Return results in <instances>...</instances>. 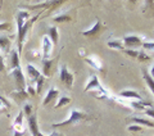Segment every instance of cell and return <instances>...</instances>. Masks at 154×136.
<instances>
[{"label":"cell","mask_w":154,"mask_h":136,"mask_svg":"<svg viewBox=\"0 0 154 136\" xmlns=\"http://www.w3.org/2000/svg\"><path fill=\"white\" fill-rule=\"evenodd\" d=\"M99 30H100V22L98 21V22H95L94 25L91 26L90 30L82 31V35L86 36V37H94V36H96V33L99 32Z\"/></svg>","instance_id":"14"},{"label":"cell","mask_w":154,"mask_h":136,"mask_svg":"<svg viewBox=\"0 0 154 136\" xmlns=\"http://www.w3.org/2000/svg\"><path fill=\"white\" fill-rule=\"evenodd\" d=\"M50 136H64V135H62V134H59V132H51Z\"/></svg>","instance_id":"37"},{"label":"cell","mask_w":154,"mask_h":136,"mask_svg":"<svg viewBox=\"0 0 154 136\" xmlns=\"http://www.w3.org/2000/svg\"><path fill=\"white\" fill-rule=\"evenodd\" d=\"M128 131H131V132H136V131H141V126H139V125H131V126H128Z\"/></svg>","instance_id":"31"},{"label":"cell","mask_w":154,"mask_h":136,"mask_svg":"<svg viewBox=\"0 0 154 136\" xmlns=\"http://www.w3.org/2000/svg\"><path fill=\"white\" fill-rule=\"evenodd\" d=\"M143 76H144V80H145L146 85L149 86V89H150V91H152L153 95H154V80L152 79L150 75H149L146 71H143Z\"/></svg>","instance_id":"22"},{"label":"cell","mask_w":154,"mask_h":136,"mask_svg":"<svg viewBox=\"0 0 154 136\" xmlns=\"http://www.w3.org/2000/svg\"><path fill=\"white\" fill-rule=\"evenodd\" d=\"M123 44L126 45V48H128V49L136 50L139 46L143 45V41H141V39L136 35H130V36L123 37Z\"/></svg>","instance_id":"6"},{"label":"cell","mask_w":154,"mask_h":136,"mask_svg":"<svg viewBox=\"0 0 154 136\" xmlns=\"http://www.w3.org/2000/svg\"><path fill=\"white\" fill-rule=\"evenodd\" d=\"M27 94H30L31 96H35L36 95V89H33L32 86H28L27 87Z\"/></svg>","instance_id":"33"},{"label":"cell","mask_w":154,"mask_h":136,"mask_svg":"<svg viewBox=\"0 0 154 136\" xmlns=\"http://www.w3.org/2000/svg\"><path fill=\"white\" fill-rule=\"evenodd\" d=\"M11 39L8 36H0V49L4 53H8L11 50Z\"/></svg>","instance_id":"19"},{"label":"cell","mask_w":154,"mask_h":136,"mask_svg":"<svg viewBox=\"0 0 154 136\" xmlns=\"http://www.w3.org/2000/svg\"><path fill=\"white\" fill-rule=\"evenodd\" d=\"M69 103H71L69 96H66V95L60 96V98H58V103L55 104V109H59V108H62V107H66L67 104H69Z\"/></svg>","instance_id":"21"},{"label":"cell","mask_w":154,"mask_h":136,"mask_svg":"<svg viewBox=\"0 0 154 136\" xmlns=\"http://www.w3.org/2000/svg\"><path fill=\"white\" fill-rule=\"evenodd\" d=\"M141 46L144 50H154V42H143Z\"/></svg>","instance_id":"30"},{"label":"cell","mask_w":154,"mask_h":136,"mask_svg":"<svg viewBox=\"0 0 154 136\" xmlns=\"http://www.w3.org/2000/svg\"><path fill=\"white\" fill-rule=\"evenodd\" d=\"M88 91H95V94L98 96H109L108 91L103 87V85L99 82L98 77L95 75L90 77V81L88 82V85L85 86V93H88Z\"/></svg>","instance_id":"3"},{"label":"cell","mask_w":154,"mask_h":136,"mask_svg":"<svg viewBox=\"0 0 154 136\" xmlns=\"http://www.w3.org/2000/svg\"><path fill=\"white\" fill-rule=\"evenodd\" d=\"M23 112L21 110L19 113L17 114V117L14 118L13 121V127H14V131H18V132H23Z\"/></svg>","instance_id":"12"},{"label":"cell","mask_w":154,"mask_h":136,"mask_svg":"<svg viewBox=\"0 0 154 136\" xmlns=\"http://www.w3.org/2000/svg\"><path fill=\"white\" fill-rule=\"evenodd\" d=\"M137 59H139V60H141V62H144V60H149V59H150V55L145 54V51H144V50H140V51H139V55H137Z\"/></svg>","instance_id":"27"},{"label":"cell","mask_w":154,"mask_h":136,"mask_svg":"<svg viewBox=\"0 0 154 136\" xmlns=\"http://www.w3.org/2000/svg\"><path fill=\"white\" fill-rule=\"evenodd\" d=\"M85 62L88 63L89 66L95 68V70H102V63H100V60L98 59V57H86Z\"/></svg>","instance_id":"18"},{"label":"cell","mask_w":154,"mask_h":136,"mask_svg":"<svg viewBox=\"0 0 154 136\" xmlns=\"http://www.w3.org/2000/svg\"><path fill=\"white\" fill-rule=\"evenodd\" d=\"M11 28V23H0V31H8Z\"/></svg>","instance_id":"32"},{"label":"cell","mask_w":154,"mask_h":136,"mask_svg":"<svg viewBox=\"0 0 154 136\" xmlns=\"http://www.w3.org/2000/svg\"><path fill=\"white\" fill-rule=\"evenodd\" d=\"M4 68H5V66H4V58L0 54V72H4Z\"/></svg>","instance_id":"35"},{"label":"cell","mask_w":154,"mask_h":136,"mask_svg":"<svg viewBox=\"0 0 154 136\" xmlns=\"http://www.w3.org/2000/svg\"><path fill=\"white\" fill-rule=\"evenodd\" d=\"M130 121H132L136 125H144V126H148V127H154V123L152 122L150 119H145V118H141V117H132L130 118Z\"/></svg>","instance_id":"20"},{"label":"cell","mask_w":154,"mask_h":136,"mask_svg":"<svg viewBox=\"0 0 154 136\" xmlns=\"http://www.w3.org/2000/svg\"><path fill=\"white\" fill-rule=\"evenodd\" d=\"M145 114L146 116H149V117H150V118H154V109L153 108H150V109H145Z\"/></svg>","instance_id":"34"},{"label":"cell","mask_w":154,"mask_h":136,"mask_svg":"<svg viewBox=\"0 0 154 136\" xmlns=\"http://www.w3.org/2000/svg\"><path fill=\"white\" fill-rule=\"evenodd\" d=\"M59 79L67 87H72L73 85V81H75V77L73 73H71L69 70L67 68L66 66H62L60 67V71H59Z\"/></svg>","instance_id":"5"},{"label":"cell","mask_w":154,"mask_h":136,"mask_svg":"<svg viewBox=\"0 0 154 136\" xmlns=\"http://www.w3.org/2000/svg\"><path fill=\"white\" fill-rule=\"evenodd\" d=\"M53 19H54V22H57V23H62V22H69L71 17L68 14H59V16H55Z\"/></svg>","instance_id":"24"},{"label":"cell","mask_w":154,"mask_h":136,"mask_svg":"<svg viewBox=\"0 0 154 136\" xmlns=\"http://www.w3.org/2000/svg\"><path fill=\"white\" fill-rule=\"evenodd\" d=\"M123 51L126 53L127 55L132 57V58H137V55H139V51H137V50H132V49H126V50H123Z\"/></svg>","instance_id":"29"},{"label":"cell","mask_w":154,"mask_h":136,"mask_svg":"<svg viewBox=\"0 0 154 136\" xmlns=\"http://www.w3.org/2000/svg\"><path fill=\"white\" fill-rule=\"evenodd\" d=\"M108 46L112 48V49H119V50H123V46H122V42L121 41H109L108 42Z\"/></svg>","instance_id":"25"},{"label":"cell","mask_w":154,"mask_h":136,"mask_svg":"<svg viewBox=\"0 0 154 136\" xmlns=\"http://www.w3.org/2000/svg\"><path fill=\"white\" fill-rule=\"evenodd\" d=\"M130 105L132 108L137 109V110H143V109H146V108H152V103L149 101H144V100H134V101H130Z\"/></svg>","instance_id":"13"},{"label":"cell","mask_w":154,"mask_h":136,"mask_svg":"<svg viewBox=\"0 0 154 136\" xmlns=\"http://www.w3.org/2000/svg\"><path fill=\"white\" fill-rule=\"evenodd\" d=\"M150 77H152V79L154 80V66L150 68Z\"/></svg>","instance_id":"36"},{"label":"cell","mask_w":154,"mask_h":136,"mask_svg":"<svg viewBox=\"0 0 154 136\" xmlns=\"http://www.w3.org/2000/svg\"><path fill=\"white\" fill-rule=\"evenodd\" d=\"M48 37L50 39V41L53 44H58L59 42V32H58V28L55 26H53L49 28V32H48Z\"/></svg>","instance_id":"16"},{"label":"cell","mask_w":154,"mask_h":136,"mask_svg":"<svg viewBox=\"0 0 154 136\" xmlns=\"http://www.w3.org/2000/svg\"><path fill=\"white\" fill-rule=\"evenodd\" d=\"M51 66H53V60L50 59H44L42 60V76L44 77H50L51 75Z\"/></svg>","instance_id":"15"},{"label":"cell","mask_w":154,"mask_h":136,"mask_svg":"<svg viewBox=\"0 0 154 136\" xmlns=\"http://www.w3.org/2000/svg\"><path fill=\"white\" fill-rule=\"evenodd\" d=\"M51 49H53V42L48 36H44L42 37V58L44 59H49Z\"/></svg>","instance_id":"8"},{"label":"cell","mask_w":154,"mask_h":136,"mask_svg":"<svg viewBox=\"0 0 154 136\" xmlns=\"http://www.w3.org/2000/svg\"><path fill=\"white\" fill-rule=\"evenodd\" d=\"M23 132H18V131H14V136H22Z\"/></svg>","instance_id":"38"},{"label":"cell","mask_w":154,"mask_h":136,"mask_svg":"<svg viewBox=\"0 0 154 136\" xmlns=\"http://www.w3.org/2000/svg\"><path fill=\"white\" fill-rule=\"evenodd\" d=\"M12 75L16 80V84L18 87V91H23L26 87V79H25V75L22 72V68L21 67H17V68H13L12 70Z\"/></svg>","instance_id":"4"},{"label":"cell","mask_w":154,"mask_h":136,"mask_svg":"<svg viewBox=\"0 0 154 136\" xmlns=\"http://www.w3.org/2000/svg\"><path fill=\"white\" fill-rule=\"evenodd\" d=\"M26 71H27L28 79H31V81H33V82H36V81L42 76L41 72L38 71L35 66H32V64H27V66H26Z\"/></svg>","instance_id":"9"},{"label":"cell","mask_w":154,"mask_h":136,"mask_svg":"<svg viewBox=\"0 0 154 136\" xmlns=\"http://www.w3.org/2000/svg\"><path fill=\"white\" fill-rule=\"evenodd\" d=\"M27 123H28V130L31 131V136H50V135H42L38 130V125H37V116L36 114H31L27 118Z\"/></svg>","instance_id":"7"},{"label":"cell","mask_w":154,"mask_h":136,"mask_svg":"<svg viewBox=\"0 0 154 136\" xmlns=\"http://www.w3.org/2000/svg\"><path fill=\"white\" fill-rule=\"evenodd\" d=\"M44 81H45V77H44V76H41L40 79L36 81V94L41 93V87H42V84H44Z\"/></svg>","instance_id":"26"},{"label":"cell","mask_w":154,"mask_h":136,"mask_svg":"<svg viewBox=\"0 0 154 136\" xmlns=\"http://www.w3.org/2000/svg\"><path fill=\"white\" fill-rule=\"evenodd\" d=\"M0 108H4V105H3V103H2V100H0Z\"/></svg>","instance_id":"39"},{"label":"cell","mask_w":154,"mask_h":136,"mask_svg":"<svg viewBox=\"0 0 154 136\" xmlns=\"http://www.w3.org/2000/svg\"><path fill=\"white\" fill-rule=\"evenodd\" d=\"M119 96L121 98H125V99H132V100H143L141 99V96L139 93H136V91H134V90H123L119 93Z\"/></svg>","instance_id":"11"},{"label":"cell","mask_w":154,"mask_h":136,"mask_svg":"<svg viewBox=\"0 0 154 136\" xmlns=\"http://www.w3.org/2000/svg\"><path fill=\"white\" fill-rule=\"evenodd\" d=\"M58 96H59V90L58 89H55V87H50L49 89V91H48V94L45 95V98H44V100H42V105H48L50 103L51 100H54V99H57Z\"/></svg>","instance_id":"10"},{"label":"cell","mask_w":154,"mask_h":136,"mask_svg":"<svg viewBox=\"0 0 154 136\" xmlns=\"http://www.w3.org/2000/svg\"><path fill=\"white\" fill-rule=\"evenodd\" d=\"M23 114H26V117L28 118L31 116V112H32V105L31 104H25V107H23Z\"/></svg>","instance_id":"28"},{"label":"cell","mask_w":154,"mask_h":136,"mask_svg":"<svg viewBox=\"0 0 154 136\" xmlns=\"http://www.w3.org/2000/svg\"><path fill=\"white\" fill-rule=\"evenodd\" d=\"M89 119V116L88 113L85 112H81V110H77L73 109L69 114V118L63 121V122H58V123H53V128H59V127H64V126H71V125H77L82 121Z\"/></svg>","instance_id":"2"},{"label":"cell","mask_w":154,"mask_h":136,"mask_svg":"<svg viewBox=\"0 0 154 136\" xmlns=\"http://www.w3.org/2000/svg\"><path fill=\"white\" fill-rule=\"evenodd\" d=\"M54 4H58L55 2H48V3H41V4H36V5H26V9H40V8H49L50 5H54Z\"/></svg>","instance_id":"23"},{"label":"cell","mask_w":154,"mask_h":136,"mask_svg":"<svg viewBox=\"0 0 154 136\" xmlns=\"http://www.w3.org/2000/svg\"><path fill=\"white\" fill-rule=\"evenodd\" d=\"M17 67H21V63H19V54L16 49H13L11 51V70L17 68Z\"/></svg>","instance_id":"17"},{"label":"cell","mask_w":154,"mask_h":136,"mask_svg":"<svg viewBox=\"0 0 154 136\" xmlns=\"http://www.w3.org/2000/svg\"><path fill=\"white\" fill-rule=\"evenodd\" d=\"M28 12L27 11H19L17 13V17H16V21H17V32H18V54L22 51V48H23V42H25V37L27 35L28 30H30V26L35 22L36 18H32V19H28Z\"/></svg>","instance_id":"1"}]
</instances>
